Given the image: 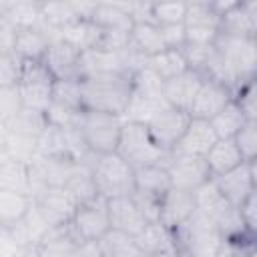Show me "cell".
<instances>
[{
  "instance_id": "obj_1",
  "label": "cell",
  "mask_w": 257,
  "mask_h": 257,
  "mask_svg": "<svg viewBox=\"0 0 257 257\" xmlns=\"http://www.w3.org/2000/svg\"><path fill=\"white\" fill-rule=\"evenodd\" d=\"M80 100L84 110L110 112L122 116L131 92H133V74L112 72L80 78Z\"/></svg>"
},
{
  "instance_id": "obj_2",
  "label": "cell",
  "mask_w": 257,
  "mask_h": 257,
  "mask_svg": "<svg viewBox=\"0 0 257 257\" xmlns=\"http://www.w3.org/2000/svg\"><path fill=\"white\" fill-rule=\"evenodd\" d=\"M173 241L177 257H217L223 245L217 223L199 211L173 231Z\"/></svg>"
},
{
  "instance_id": "obj_3",
  "label": "cell",
  "mask_w": 257,
  "mask_h": 257,
  "mask_svg": "<svg viewBox=\"0 0 257 257\" xmlns=\"http://www.w3.org/2000/svg\"><path fill=\"white\" fill-rule=\"evenodd\" d=\"M114 153L133 169L151 167V165L167 167L171 161V153L155 145L147 124H137V122H122Z\"/></svg>"
},
{
  "instance_id": "obj_4",
  "label": "cell",
  "mask_w": 257,
  "mask_h": 257,
  "mask_svg": "<svg viewBox=\"0 0 257 257\" xmlns=\"http://www.w3.org/2000/svg\"><path fill=\"white\" fill-rule=\"evenodd\" d=\"M96 191L104 199L131 197L135 193V169L116 153L98 155L90 167Z\"/></svg>"
},
{
  "instance_id": "obj_5",
  "label": "cell",
  "mask_w": 257,
  "mask_h": 257,
  "mask_svg": "<svg viewBox=\"0 0 257 257\" xmlns=\"http://www.w3.org/2000/svg\"><path fill=\"white\" fill-rule=\"evenodd\" d=\"M76 126L94 155H108L116 151L122 118L110 112H96V110L82 108L78 114Z\"/></svg>"
},
{
  "instance_id": "obj_6",
  "label": "cell",
  "mask_w": 257,
  "mask_h": 257,
  "mask_svg": "<svg viewBox=\"0 0 257 257\" xmlns=\"http://www.w3.org/2000/svg\"><path fill=\"white\" fill-rule=\"evenodd\" d=\"M54 76L44 62H22V72L18 78V94L22 108L44 114L52 100Z\"/></svg>"
},
{
  "instance_id": "obj_7",
  "label": "cell",
  "mask_w": 257,
  "mask_h": 257,
  "mask_svg": "<svg viewBox=\"0 0 257 257\" xmlns=\"http://www.w3.org/2000/svg\"><path fill=\"white\" fill-rule=\"evenodd\" d=\"M215 48L221 58L231 66L241 84L255 80L257 72V40L253 36L221 34L215 40Z\"/></svg>"
},
{
  "instance_id": "obj_8",
  "label": "cell",
  "mask_w": 257,
  "mask_h": 257,
  "mask_svg": "<svg viewBox=\"0 0 257 257\" xmlns=\"http://www.w3.org/2000/svg\"><path fill=\"white\" fill-rule=\"evenodd\" d=\"M70 227L80 241H98L110 229L106 199L96 197L90 203L78 205L74 211V217L70 221Z\"/></svg>"
},
{
  "instance_id": "obj_9",
  "label": "cell",
  "mask_w": 257,
  "mask_h": 257,
  "mask_svg": "<svg viewBox=\"0 0 257 257\" xmlns=\"http://www.w3.org/2000/svg\"><path fill=\"white\" fill-rule=\"evenodd\" d=\"M171 187L195 193L199 187H203L207 181H211L209 167L203 157H185V155H171V161L167 165Z\"/></svg>"
},
{
  "instance_id": "obj_10",
  "label": "cell",
  "mask_w": 257,
  "mask_h": 257,
  "mask_svg": "<svg viewBox=\"0 0 257 257\" xmlns=\"http://www.w3.org/2000/svg\"><path fill=\"white\" fill-rule=\"evenodd\" d=\"M255 163H241L239 167H235L233 171L215 177V185L219 189V193L223 195V199L239 209L253 193H255Z\"/></svg>"
},
{
  "instance_id": "obj_11",
  "label": "cell",
  "mask_w": 257,
  "mask_h": 257,
  "mask_svg": "<svg viewBox=\"0 0 257 257\" xmlns=\"http://www.w3.org/2000/svg\"><path fill=\"white\" fill-rule=\"evenodd\" d=\"M189 120H191L189 112L173 108V106H167L147 124V128H149V135L155 141V145L161 147L163 151L171 153L173 147L183 137Z\"/></svg>"
},
{
  "instance_id": "obj_12",
  "label": "cell",
  "mask_w": 257,
  "mask_h": 257,
  "mask_svg": "<svg viewBox=\"0 0 257 257\" xmlns=\"http://www.w3.org/2000/svg\"><path fill=\"white\" fill-rule=\"evenodd\" d=\"M32 203L36 205L40 215L52 227H60V225L70 223L74 217V211L78 207L64 187H48L42 193H38L32 199Z\"/></svg>"
},
{
  "instance_id": "obj_13",
  "label": "cell",
  "mask_w": 257,
  "mask_h": 257,
  "mask_svg": "<svg viewBox=\"0 0 257 257\" xmlns=\"http://www.w3.org/2000/svg\"><path fill=\"white\" fill-rule=\"evenodd\" d=\"M233 100V94L229 88H225L223 84L203 78L191 108H189V116L191 118H201V120H211L217 112H221L229 102Z\"/></svg>"
},
{
  "instance_id": "obj_14",
  "label": "cell",
  "mask_w": 257,
  "mask_h": 257,
  "mask_svg": "<svg viewBox=\"0 0 257 257\" xmlns=\"http://www.w3.org/2000/svg\"><path fill=\"white\" fill-rule=\"evenodd\" d=\"M195 211H197V207H195V193H189V191H181V189H173L171 187L163 195V199H161L159 223L163 227H167L169 231H175L185 221H189Z\"/></svg>"
},
{
  "instance_id": "obj_15",
  "label": "cell",
  "mask_w": 257,
  "mask_h": 257,
  "mask_svg": "<svg viewBox=\"0 0 257 257\" xmlns=\"http://www.w3.org/2000/svg\"><path fill=\"white\" fill-rule=\"evenodd\" d=\"M78 58H80V52L56 36L50 40L42 62L46 64L54 80H80Z\"/></svg>"
},
{
  "instance_id": "obj_16",
  "label": "cell",
  "mask_w": 257,
  "mask_h": 257,
  "mask_svg": "<svg viewBox=\"0 0 257 257\" xmlns=\"http://www.w3.org/2000/svg\"><path fill=\"white\" fill-rule=\"evenodd\" d=\"M217 143V135L211 128L209 120L191 118L183 137L173 147L171 155H185V157H203L209 153V149Z\"/></svg>"
},
{
  "instance_id": "obj_17",
  "label": "cell",
  "mask_w": 257,
  "mask_h": 257,
  "mask_svg": "<svg viewBox=\"0 0 257 257\" xmlns=\"http://www.w3.org/2000/svg\"><path fill=\"white\" fill-rule=\"evenodd\" d=\"M106 211H108L110 229H116V231H122V233L135 237L147 227V219L139 211L133 197L106 199Z\"/></svg>"
},
{
  "instance_id": "obj_18",
  "label": "cell",
  "mask_w": 257,
  "mask_h": 257,
  "mask_svg": "<svg viewBox=\"0 0 257 257\" xmlns=\"http://www.w3.org/2000/svg\"><path fill=\"white\" fill-rule=\"evenodd\" d=\"M203 82V76L195 70H187L175 78H169L163 82V98L169 106L189 112L191 102Z\"/></svg>"
},
{
  "instance_id": "obj_19",
  "label": "cell",
  "mask_w": 257,
  "mask_h": 257,
  "mask_svg": "<svg viewBox=\"0 0 257 257\" xmlns=\"http://www.w3.org/2000/svg\"><path fill=\"white\" fill-rule=\"evenodd\" d=\"M221 34H231V36H253L257 34V2L247 0V2H235L231 10H227L221 16Z\"/></svg>"
},
{
  "instance_id": "obj_20",
  "label": "cell",
  "mask_w": 257,
  "mask_h": 257,
  "mask_svg": "<svg viewBox=\"0 0 257 257\" xmlns=\"http://www.w3.org/2000/svg\"><path fill=\"white\" fill-rule=\"evenodd\" d=\"M56 36H58V32H46V30H38V28H18L12 52L22 62H42L50 40Z\"/></svg>"
},
{
  "instance_id": "obj_21",
  "label": "cell",
  "mask_w": 257,
  "mask_h": 257,
  "mask_svg": "<svg viewBox=\"0 0 257 257\" xmlns=\"http://www.w3.org/2000/svg\"><path fill=\"white\" fill-rule=\"evenodd\" d=\"M78 70H80V78L98 76V74H112V72H126L120 52H108V50H100V48L80 52Z\"/></svg>"
},
{
  "instance_id": "obj_22",
  "label": "cell",
  "mask_w": 257,
  "mask_h": 257,
  "mask_svg": "<svg viewBox=\"0 0 257 257\" xmlns=\"http://www.w3.org/2000/svg\"><path fill=\"white\" fill-rule=\"evenodd\" d=\"M135 243H137L139 251L143 253V257H151V255H175L173 231H169L161 223H147V227L139 235H135Z\"/></svg>"
},
{
  "instance_id": "obj_23",
  "label": "cell",
  "mask_w": 257,
  "mask_h": 257,
  "mask_svg": "<svg viewBox=\"0 0 257 257\" xmlns=\"http://www.w3.org/2000/svg\"><path fill=\"white\" fill-rule=\"evenodd\" d=\"M102 30L92 20H74L58 30V38L78 52L98 48Z\"/></svg>"
},
{
  "instance_id": "obj_24",
  "label": "cell",
  "mask_w": 257,
  "mask_h": 257,
  "mask_svg": "<svg viewBox=\"0 0 257 257\" xmlns=\"http://www.w3.org/2000/svg\"><path fill=\"white\" fill-rule=\"evenodd\" d=\"M205 163L209 167L211 177L215 179V177H221V175L233 171L235 167H239L245 161L241 159V153L235 147L233 139H217V143L205 155Z\"/></svg>"
},
{
  "instance_id": "obj_25",
  "label": "cell",
  "mask_w": 257,
  "mask_h": 257,
  "mask_svg": "<svg viewBox=\"0 0 257 257\" xmlns=\"http://www.w3.org/2000/svg\"><path fill=\"white\" fill-rule=\"evenodd\" d=\"M167 100L163 96H147L139 92H131L128 104L122 112V122H137V124H149L163 108H167Z\"/></svg>"
},
{
  "instance_id": "obj_26",
  "label": "cell",
  "mask_w": 257,
  "mask_h": 257,
  "mask_svg": "<svg viewBox=\"0 0 257 257\" xmlns=\"http://www.w3.org/2000/svg\"><path fill=\"white\" fill-rule=\"evenodd\" d=\"M128 46L145 58L155 56L167 48L163 42V36H161V28L157 24H151V22L133 24L131 34H128Z\"/></svg>"
},
{
  "instance_id": "obj_27",
  "label": "cell",
  "mask_w": 257,
  "mask_h": 257,
  "mask_svg": "<svg viewBox=\"0 0 257 257\" xmlns=\"http://www.w3.org/2000/svg\"><path fill=\"white\" fill-rule=\"evenodd\" d=\"M90 20L100 30H122V32H131V28H133V18L128 14V4L96 2Z\"/></svg>"
},
{
  "instance_id": "obj_28",
  "label": "cell",
  "mask_w": 257,
  "mask_h": 257,
  "mask_svg": "<svg viewBox=\"0 0 257 257\" xmlns=\"http://www.w3.org/2000/svg\"><path fill=\"white\" fill-rule=\"evenodd\" d=\"M169 189H171V179H169L167 167L151 165V167L135 169V193L163 199V195Z\"/></svg>"
},
{
  "instance_id": "obj_29",
  "label": "cell",
  "mask_w": 257,
  "mask_h": 257,
  "mask_svg": "<svg viewBox=\"0 0 257 257\" xmlns=\"http://www.w3.org/2000/svg\"><path fill=\"white\" fill-rule=\"evenodd\" d=\"M0 189L30 197V171L26 163L0 157ZM32 199V197H30Z\"/></svg>"
},
{
  "instance_id": "obj_30",
  "label": "cell",
  "mask_w": 257,
  "mask_h": 257,
  "mask_svg": "<svg viewBox=\"0 0 257 257\" xmlns=\"http://www.w3.org/2000/svg\"><path fill=\"white\" fill-rule=\"evenodd\" d=\"M195 207H197V211L201 215L213 219L215 223L231 209V205L223 199V195L219 193V189H217L213 179L207 181L203 187H199L195 191Z\"/></svg>"
},
{
  "instance_id": "obj_31",
  "label": "cell",
  "mask_w": 257,
  "mask_h": 257,
  "mask_svg": "<svg viewBox=\"0 0 257 257\" xmlns=\"http://www.w3.org/2000/svg\"><path fill=\"white\" fill-rule=\"evenodd\" d=\"M64 189L68 191V195L74 199L76 205H84V203H90L96 197H100L98 191H96V185H94L90 169L82 167V165L74 167V171L70 173L68 181L64 183Z\"/></svg>"
},
{
  "instance_id": "obj_32",
  "label": "cell",
  "mask_w": 257,
  "mask_h": 257,
  "mask_svg": "<svg viewBox=\"0 0 257 257\" xmlns=\"http://www.w3.org/2000/svg\"><path fill=\"white\" fill-rule=\"evenodd\" d=\"M147 66H151L163 80L175 78V76H179V74L189 70L181 48H165L163 52H159L155 56H149L147 58Z\"/></svg>"
},
{
  "instance_id": "obj_33",
  "label": "cell",
  "mask_w": 257,
  "mask_h": 257,
  "mask_svg": "<svg viewBox=\"0 0 257 257\" xmlns=\"http://www.w3.org/2000/svg\"><path fill=\"white\" fill-rule=\"evenodd\" d=\"M96 243L104 257H143L135 243V237L116 229H108Z\"/></svg>"
},
{
  "instance_id": "obj_34",
  "label": "cell",
  "mask_w": 257,
  "mask_h": 257,
  "mask_svg": "<svg viewBox=\"0 0 257 257\" xmlns=\"http://www.w3.org/2000/svg\"><path fill=\"white\" fill-rule=\"evenodd\" d=\"M245 122H247V118H245V114L241 112V108L237 106L235 100H231L221 112H217L209 120V124L215 131L217 139H233L241 131V126Z\"/></svg>"
},
{
  "instance_id": "obj_35",
  "label": "cell",
  "mask_w": 257,
  "mask_h": 257,
  "mask_svg": "<svg viewBox=\"0 0 257 257\" xmlns=\"http://www.w3.org/2000/svg\"><path fill=\"white\" fill-rule=\"evenodd\" d=\"M30 205H32V199L28 195L0 189V225L12 227L28 213Z\"/></svg>"
},
{
  "instance_id": "obj_36",
  "label": "cell",
  "mask_w": 257,
  "mask_h": 257,
  "mask_svg": "<svg viewBox=\"0 0 257 257\" xmlns=\"http://www.w3.org/2000/svg\"><path fill=\"white\" fill-rule=\"evenodd\" d=\"M183 24L187 28H215V30H219L221 18L213 10L211 2H187Z\"/></svg>"
},
{
  "instance_id": "obj_37",
  "label": "cell",
  "mask_w": 257,
  "mask_h": 257,
  "mask_svg": "<svg viewBox=\"0 0 257 257\" xmlns=\"http://www.w3.org/2000/svg\"><path fill=\"white\" fill-rule=\"evenodd\" d=\"M52 104L62 106L72 112L82 110V100H80V82L78 80H54L52 86Z\"/></svg>"
},
{
  "instance_id": "obj_38",
  "label": "cell",
  "mask_w": 257,
  "mask_h": 257,
  "mask_svg": "<svg viewBox=\"0 0 257 257\" xmlns=\"http://www.w3.org/2000/svg\"><path fill=\"white\" fill-rule=\"evenodd\" d=\"M36 155H38L36 139L24 137V135H16V133H8L6 147H4V153H2L0 157L14 159V161H20V163L30 165Z\"/></svg>"
},
{
  "instance_id": "obj_39",
  "label": "cell",
  "mask_w": 257,
  "mask_h": 257,
  "mask_svg": "<svg viewBox=\"0 0 257 257\" xmlns=\"http://www.w3.org/2000/svg\"><path fill=\"white\" fill-rule=\"evenodd\" d=\"M40 10L44 22L54 30H60L62 26L78 20L72 2H40Z\"/></svg>"
},
{
  "instance_id": "obj_40",
  "label": "cell",
  "mask_w": 257,
  "mask_h": 257,
  "mask_svg": "<svg viewBox=\"0 0 257 257\" xmlns=\"http://www.w3.org/2000/svg\"><path fill=\"white\" fill-rule=\"evenodd\" d=\"M44 124H46L44 114L22 108V110L16 114V118H12V120L6 124V128H8V133H16V135H24V137L38 139V135H40V131L44 128Z\"/></svg>"
},
{
  "instance_id": "obj_41",
  "label": "cell",
  "mask_w": 257,
  "mask_h": 257,
  "mask_svg": "<svg viewBox=\"0 0 257 257\" xmlns=\"http://www.w3.org/2000/svg\"><path fill=\"white\" fill-rule=\"evenodd\" d=\"M163 82L165 80L147 64L133 74V90L139 92V94L163 96Z\"/></svg>"
},
{
  "instance_id": "obj_42",
  "label": "cell",
  "mask_w": 257,
  "mask_h": 257,
  "mask_svg": "<svg viewBox=\"0 0 257 257\" xmlns=\"http://www.w3.org/2000/svg\"><path fill=\"white\" fill-rule=\"evenodd\" d=\"M235 147L241 153V159L245 163H255L257 157V122L255 120H247L241 131L233 137Z\"/></svg>"
},
{
  "instance_id": "obj_43",
  "label": "cell",
  "mask_w": 257,
  "mask_h": 257,
  "mask_svg": "<svg viewBox=\"0 0 257 257\" xmlns=\"http://www.w3.org/2000/svg\"><path fill=\"white\" fill-rule=\"evenodd\" d=\"M181 52L187 60L189 70H195L201 74L211 62V58L215 56V44H185Z\"/></svg>"
},
{
  "instance_id": "obj_44",
  "label": "cell",
  "mask_w": 257,
  "mask_h": 257,
  "mask_svg": "<svg viewBox=\"0 0 257 257\" xmlns=\"http://www.w3.org/2000/svg\"><path fill=\"white\" fill-rule=\"evenodd\" d=\"M187 2H163V4H151L153 20L157 26L163 24H181L185 18Z\"/></svg>"
},
{
  "instance_id": "obj_45",
  "label": "cell",
  "mask_w": 257,
  "mask_h": 257,
  "mask_svg": "<svg viewBox=\"0 0 257 257\" xmlns=\"http://www.w3.org/2000/svg\"><path fill=\"white\" fill-rule=\"evenodd\" d=\"M22 110V100L16 86H0V124H8Z\"/></svg>"
},
{
  "instance_id": "obj_46",
  "label": "cell",
  "mask_w": 257,
  "mask_h": 257,
  "mask_svg": "<svg viewBox=\"0 0 257 257\" xmlns=\"http://www.w3.org/2000/svg\"><path fill=\"white\" fill-rule=\"evenodd\" d=\"M233 100L237 102V106L241 108V112L245 114L247 120H255L257 122V92H255V80H249L247 84H243L235 94Z\"/></svg>"
},
{
  "instance_id": "obj_47",
  "label": "cell",
  "mask_w": 257,
  "mask_h": 257,
  "mask_svg": "<svg viewBox=\"0 0 257 257\" xmlns=\"http://www.w3.org/2000/svg\"><path fill=\"white\" fill-rule=\"evenodd\" d=\"M22 72V60L14 52H0V86H16Z\"/></svg>"
},
{
  "instance_id": "obj_48",
  "label": "cell",
  "mask_w": 257,
  "mask_h": 257,
  "mask_svg": "<svg viewBox=\"0 0 257 257\" xmlns=\"http://www.w3.org/2000/svg\"><path fill=\"white\" fill-rule=\"evenodd\" d=\"M131 197H133V201L137 203V207H139V211L143 213V217L147 219V223H159L161 199L151 197V195H143V193H133Z\"/></svg>"
},
{
  "instance_id": "obj_49",
  "label": "cell",
  "mask_w": 257,
  "mask_h": 257,
  "mask_svg": "<svg viewBox=\"0 0 257 257\" xmlns=\"http://www.w3.org/2000/svg\"><path fill=\"white\" fill-rule=\"evenodd\" d=\"M161 36L167 48H183L185 46V24H163Z\"/></svg>"
},
{
  "instance_id": "obj_50",
  "label": "cell",
  "mask_w": 257,
  "mask_h": 257,
  "mask_svg": "<svg viewBox=\"0 0 257 257\" xmlns=\"http://www.w3.org/2000/svg\"><path fill=\"white\" fill-rule=\"evenodd\" d=\"M22 253V245L16 241L10 227L0 225V257H18Z\"/></svg>"
},
{
  "instance_id": "obj_51",
  "label": "cell",
  "mask_w": 257,
  "mask_h": 257,
  "mask_svg": "<svg viewBox=\"0 0 257 257\" xmlns=\"http://www.w3.org/2000/svg\"><path fill=\"white\" fill-rule=\"evenodd\" d=\"M255 203H257V193H253L241 207H239V215H241V219H243V223H245V227L251 231V233H255Z\"/></svg>"
},
{
  "instance_id": "obj_52",
  "label": "cell",
  "mask_w": 257,
  "mask_h": 257,
  "mask_svg": "<svg viewBox=\"0 0 257 257\" xmlns=\"http://www.w3.org/2000/svg\"><path fill=\"white\" fill-rule=\"evenodd\" d=\"M16 30L8 20L0 22V52H12L14 50V40H16Z\"/></svg>"
},
{
  "instance_id": "obj_53",
  "label": "cell",
  "mask_w": 257,
  "mask_h": 257,
  "mask_svg": "<svg viewBox=\"0 0 257 257\" xmlns=\"http://www.w3.org/2000/svg\"><path fill=\"white\" fill-rule=\"evenodd\" d=\"M70 257H104L96 241H82L74 247Z\"/></svg>"
},
{
  "instance_id": "obj_54",
  "label": "cell",
  "mask_w": 257,
  "mask_h": 257,
  "mask_svg": "<svg viewBox=\"0 0 257 257\" xmlns=\"http://www.w3.org/2000/svg\"><path fill=\"white\" fill-rule=\"evenodd\" d=\"M18 257H40L38 255V247H26V249H22V253Z\"/></svg>"
},
{
  "instance_id": "obj_55",
  "label": "cell",
  "mask_w": 257,
  "mask_h": 257,
  "mask_svg": "<svg viewBox=\"0 0 257 257\" xmlns=\"http://www.w3.org/2000/svg\"><path fill=\"white\" fill-rule=\"evenodd\" d=\"M151 257H175V255H151Z\"/></svg>"
}]
</instances>
